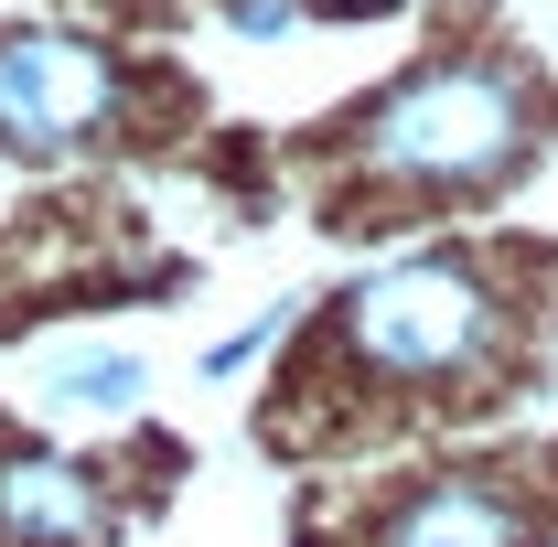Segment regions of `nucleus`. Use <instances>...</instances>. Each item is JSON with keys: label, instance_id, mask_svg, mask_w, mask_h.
I'll use <instances>...</instances> for the list:
<instances>
[{"label": "nucleus", "instance_id": "20e7f679", "mask_svg": "<svg viewBox=\"0 0 558 547\" xmlns=\"http://www.w3.org/2000/svg\"><path fill=\"white\" fill-rule=\"evenodd\" d=\"M354 547H558V505L515 462H429L365 505Z\"/></svg>", "mask_w": 558, "mask_h": 547}, {"label": "nucleus", "instance_id": "f257e3e1", "mask_svg": "<svg viewBox=\"0 0 558 547\" xmlns=\"http://www.w3.org/2000/svg\"><path fill=\"white\" fill-rule=\"evenodd\" d=\"M312 365H290V409L279 440H301L312 418H440V409H484L526 354V279L494 247L462 236H418L398 258L354 269L333 301H312Z\"/></svg>", "mask_w": 558, "mask_h": 547}, {"label": "nucleus", "instance_id": "1a4fd4ad", "mask_svg": "<svg viewBox=\"0 0 558 547\" xmlns=\"http://www.w3.org/2000/svg\"><path fill=\"white\" fill-rule=\"evenodd\" d=\"M312 22H387V11H418V0H301Z\"/></svg>", "mask_w": 558, "mask_h": 547}, {"label": "nucleus", "instance_id": "0eeeda50", "mask_svg": "<svg viewBox=\"0 0 558 547\" xmlns=\"http://www.w3.org/2000/svg\"><path fill=\"white\" fill-rule=\"evenodd\" d=\"M301 323H312V301H301V290H279V301H258L236 333H215L194 365H205V376H247V365H269L279 343H301Z\"/></svg>", "mask_w": 558, "mask_h": 547}, {"label": "nucleus", "instance_id": "423d86ee", "mask_svg": "<svg viewBox=\"0 0 558 547\" xmlns=\"http://www.w3.org/2000/svg\"><path fill=\"white\" fill-rule=\"evenodd\" d=\"M140 398H150V365H140L130 343H65L54 365H44V409L65 418H140Z\"/></svg>", "mask_w": 558, "mask_h": 547}, {"label": "nucleus", "instance_id": "7ed1b4c3", "mask_svg": "<svg viewBox=\"0 0 558 547\" xmlns=\"http://www.w3.org/2000/svg\"><path fill=\"white\" fill-rule=\"evenodd\" d=\"M130 54L75 22H0V161H75L130 130Z\"/></svg>", "mask_w": 558, "mask_h": 547}, {"label": "nucleus", "instance_id": "6e6552de", "mask_svg": "<svg viewBox=\"0 0 558 547\" xmlns=\"http://www.w3.org/2000/svg\"><path fill=\"white\" fill-rule=\"evenodd\" d=\"M226 22H236V44H290L312 11L301 0H226Z\"/></svg>", "mask_w": 558, "mask_h": 547}, {"label": "nucleus", "instance_id": "f03ea898", "mask_svg": "<svg viewBox=\"0 0 558 547\" xmlns=\"http://www.w3.org/2000/svg\"><path fill=\"white\" fill-rule=\"evenodd\" d=\"M548 150V86L505 44H429L387 75L365 108L333 119L323 172L344 205L376 215H451L494 205L505 183H526V161Z\"/></svg>", "mask_w": 558, "mask_h": 547}, {"label": "nucleus", "instance_id": "39448f33", "mask_svg": "<svg viewBox=\"0 0 558 547\" xmlns=\"http://www.w3.org/2000/svg\"><path fill=\"white\" fill-rule=\"evenodd\" d=\"M119 483L65 440H0V547H108Z\"/></svg>", "mask_w": 558, "mask_h": 547}]
</instances>
